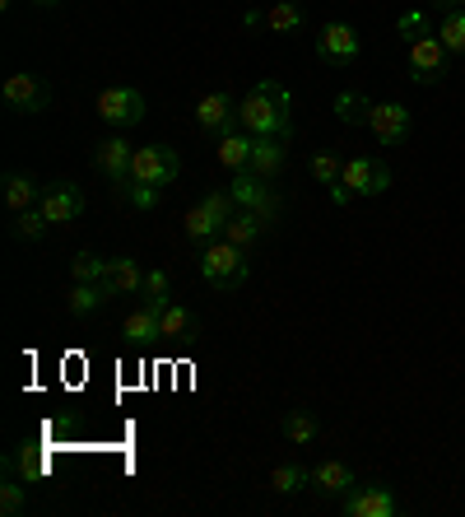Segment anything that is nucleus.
Segmentation results:
<instances>
[{
	"label": "nucleus",
	"instance_id": "7ed1b4c3",
	"mask_svg": "<svg viewBox=\"0 0 465 517\" xmlns=\"http://www.w3.org/2000/svg\"><path fill=\"white\" fill-rule=\"evenodd\" d=\"M200 275H205L214 289H238V285H247V275H252L247 247L228 243V238H214V243H205V247H200Z\"/></svg>",
	"mask_w": 465,
	"mask_h": 517
},
{
	"label": "nucleus",
	"instance_id": "1a4fd4ad",
	"mask_svg": "<svg viewBox=\"0 0 465 517\" xmlns=\"http://www.w3.org/2000/svg\"><path fill=\"white\" fill-rule=\"evenodd\" d=\"M363 126L372 131V140L377 145H386V150H400L405 140H410V108H400V103H368V117H363Z\"/></svg>",
	"mask_w": 465,
	"mask_h": 517
},
{
	"label": "nucleus",
	"instance_id": "c9c22d12",
	"mask_svg": "<svg viewBox=\"0 0 465 517\" xmlns=\"http://www.w3.org/2000/svg\"><path fill=\"white\" fill-rule=\"evenodd\" d=\"M438 10H456V5H465V0H433Z\"/></svg>",
	"mask_w": 465,
	"mask_h": 517
},
{
	"label": "nucleus",
	"instance_id": "7c9ffc66",
	"mask_svg": "<svg viewBox=\"0 0 465 517\" xmlns=\"http://www.w3.org/2000/svg\"><path fill=\"white\" fill-rule=\"evenodd\" d=\"M103 271L107 261L98 252H75V261H70V280H98L103 285Z\"/></svg>",
	"mask_w": 465,
	"mask_h": 517
},
{
	"label": "nucleus",
	"instance_id": "f704fd0d",
	"mask_svg": "<svg viewBox=\"0 0 465 517\" xmlns=\"http://www.w3.org/2000/svg\"><path fill=\"white\" fill-rule=\"evenodd\" d=\"M131 201L135 205H140V210H149V205H154V201H159V187H140V182H131Z\"/></svg>",
	"mask_w": 465,
	"mask_h": 517
},
{
	"label": "nucleus",
	"instance_id": "0eeeda50",
	"mask_svg": "<svg viewBox=\"0 0 465 517\" xmlns=\"http://www.w3.org/2000/svg\"><path fill=\"white\" fill-rule=\"evenodd\" d=\"M228 196H233L242 210H256V215L266 219V224H275V219H279V196L270 191L266 177L252 173V168H238V173H233V182H228Z\"/></svg>",
	"mask_w": 465,
	"mask_h": 517
},
{
	"label": "nucleus",
	"instance_id": "f03ea898",
	"mask_svg": "<svg viewBox=\"0 0 465 517\" xmlns=\"http://www.w3.org/2000/svg\"><path fill=\"white\" fill-rule=\"evenodd\" d=\"M400 33H405V70H410L414 84H438L447 75V47H442L438 28L424 24V14H405L400 19Z\"/></svg>",
	"mask_w": 465,
	"mask_h": 517
},
{
	"label": "nucleus",
	"instance_id": "9b49d317",
	"mask_svg": "<svg viewBox=\"0 0 465 517\" xmlns=\"http://www.w3.org/2000/svg\"><path fill=\"white\" fill-rule=\"evenodd\" d=\"M359 28L345 24V19H335V24L321 28V38H317V56L321 61H331V66H354L359 61Z\"/></svg>",
	"mask_w": 465,
	"mask_h": 517
},
{
	"label": "nucleus",
	"instance_id": "6e6552de",
	"mask_svg": "<svg viewBox=\"0 0 465 517\" xmlns=\"http://www.w3.org/2000/svg\"><path fill=\"white\" fill-rule=\"evenodd\" d=\"M98 117H103L107 126H117V131L140 126V122H145V94L131 89V84H112V89L98 94Z\"/></svg>",
	"mask_w": 465,
	"mask_h": 517
},
{
	"label": "nucleus",
	"instance_id": "9d476101",
	"mask_svg": "<svg viewBox=\"0 0 465 517\" xmlns=\"http://www.w3.org/2000/svg\"><path fill=\"white\" fill-rule=\"evenodd\" d=\"M0 98H5V108H10V112L38 117V112L47 108V98H52V89H47V80H42V75H28V70H19V75H10V80H5Z\"/></svg>",
	"mask_w": 465,
	"mask_h": 517
},
{
	"label": "nucleus",
	"instance_id": "dca6fc26",
	"mask_svg": "<svg viewBox=\"0 0 465 517\" xmlns=\"http://www.w3.org/2000/svg\"><path fill=\"white\" fill-rule=\"evenodd\" d=\"M307 485H312L321 499H345V494L359 485V476H354L345 462H317L312 476H307Z\"/></svg>",
	"mask_w": 465,
	"mask_h": 517
},
{
	"label": "nucleus",
	"instance_id": "f3484780",
	"mask_svg": "<svg viewBox=\"0 0 465 517\" xmlns=\"http://www.w3.org/2000/svg\"><path fill=\"white\" fill-rule=\"evenodd\" d=\"M284 159H289V140L284 136H252V173H261L266 182H275L279 168H284Z\"/></svg>",
	"mask_w": 465,
	"mask_h": 517
},
{
	"label": "nucleus",
	"instance_id": "b1692460",
	"mask_svg": "<svg viewBox=\"0 0 465 517\" xmlns=\"http://www.w3.org/2000/svg\"><path fill=\"white\" fill-rule=\"evenodd\" d=\"M266 219L256 215V210H238V215L228 219V229H224V238L228 243H238V247H252V243H261L266 238Z\"/></svg>",
	"mask_w": 465,
	"mask_h": 517
},
{
	"label": "nucleus",
	"instance_id": "4be33fe9",
	"mask_svg": "<svg viewBox=\"0 0 465 517\" xmlns=\"http://www.w3.org/2000/svg\"><path fill=\"white\" fill-rule=\"evenodd\" d=\"M121 336L131 345H149V341H159V308H149V303H140L126 322H121Z\"/></svg>",
	"mask_w": 465,
	"mask_h": 517
},
{
	"label": "nucleus",
	"instance_id": "72a5a7b5",
	"mask_svg": "<svg viewBox=\"0 0 465 517\" xmlns=\"http://www.w3.org/2000/svg\"><path fill=\"white\" fill-rule=\"evenodd\" d=\"M335 112H340V122H354V126H359L363 117H368V98H359V94H340V98H335Z\"/></svg>",
	"mask_w": 465,
	"mask_h": 517
},
{
	"label": "nucleus",
	"instance_id": "bb28decb",
	"mask_svg": "<svg viewBox=\"0 0 465 517\" xmlns=\"http://www.w3.org/2000/svg\"><path fill=\"white\" fill-rule=\"evenodd\" d=\"M10 233L19 238V243H42V238L52 233V219H47L38 205H33V210H24V215H14V229Z\"/></svg>",
	"mask_w": 465,
	"mask_h": 517
},
{
	"label": "nucleus",
	"instance_id": "20e7f679",
	"mask_svg": "<svg viewBox=\"0 0 465 517\" xmlns=\"http://www.w3.org/2000/svg\"><path fill=\"white\" fill-rule=\"evenodd\" d=\"M233 205H238V201H233L228 191H210V196H200V201L186 210V219H182L186 243L205 247V243H214V238H224L228 219H233Z\"/></svg>",
	"mask_w": 465,
	"mask_h": 517
},
{
	"label": "nucleus",
	"instance_id": "39448f33",
	"mask_svg": "<svg viewBox=\"0 0 465 517\" xmlns=\"http://www.w3.org/2000/svg\"><path fill=\"white\" fill-rule=\"evenodd\" d=\"M386 187H391V168L382 159H372V154H354V159H345V173L331 187V201L349 205L354 196H382Z\"/></svg>",
	"mask_w": 465,
	"mask_h": 517
},
{
	"label": "nucleus",
	"instance_id": "aec40b11",
	"mask_svg": "<svg viewBox=\"0 0 465 517\" xmlns=\"http://www.w3.org/2000/svg\"><path fill=\"white\" fill-rule=\"evenodd\" d=\"M0 196H5V205H10V215H24V210H33V205L42 201V187L28 173H5Z\"/></svg>",
	"mask_w": 465,
	"mask_h": 517
},
{
	"label": "nucleus",
	"instance_id": "2f4dec72",
	"mask_svg": "<svg viewBox=\"0 0 465 517\" xmlns=\"http://www.w3.org/2000/svg\"><path fill=\"white\" fill-rule=\"evenodd\" d=\"M307 168H312V177H317L321 187H335L340 173H345V159H335V154L326 150V154H312V164H307Z\"/></svg>",
	"mask_w": 465,
	"mask_h": 517
},
{
	"label": "nucleus",
	"instance_id": "c756f323",
	"mask_svg": "<svg viewBox=\"0 0 465 517\" xmlns=\"http://www.w3.org/2000/svg\"><path fill=\"white\" fill-rule=\"evenodd\" d=\"M140 299L149 303V308H168L173 303V285H168V271H145V285H140Z\"/></svg>",
	"mask_w": 465,
	"mask_h": 517
},
{
	"label": "nucleus",
	"instance_id": "393cba45",
	"mask_svg": "<svg viewBox=\"0 0 465 517\" xmlns=\"http://www.w3.org/2000/svg\"><path fill=\"white\" fill-rule=\"evenodd\" d=\"M438 38H442V47H447L452 56H465V5H456V10H442Z\"/></svg>",
	"mask_w": 465,
	"mask_h": 517
},
{
	"label": "nucleus",
	"instance_id": "f257e3e1",
	"mask_svg": "<svg viewBox=\"0 0 465 517\" xmlns=\"http://www.w3.org/2000/svg\"><path fill=\"white\" fill-rule=\"evenodd\" d=\"M293 98L279 80H256L238 103V126L247 136H284L293 140Z\"/></svg>",
	"mask_w": 465,
	"mask_h": 517
},
{
	"label": "nucleus",
	"instance_id": "f8f14e48",
	"mask_svg": "<svg viewBox=\"0 0 465 517\" xmlns=\"http://www.w3.org/2000/svg\"><path fill=\"white\" fill-rule=\"evenodd\" d=\"M38 210L52 219V229L56 224H75L84 215V191L75 182H52V187H42Z\"/></svg>",
	"mask_w": 465,
	"mask_h": 517
},
{
	"label": "nucleus",
	"instance_id": "e433bc0d",
	"mask_svg": "<svg viewBox=\"0 0 465 517\" xmlns=\"http://www.w3.org/2000/svg\"><path fill=\"white\" fill-rule=\"evenodd\" d=\"M38 5H56V0H38Z\"/></svg>",
	"mask_w": 465,
	"mask_h": 517
},
{
	"label": "nucleus",
	"instance_id": "a211bd4d",
	"mask_svg": "<svg viewBox=\"0 0 465 517\" xmlns=\"http://www.w3.org/2000/svg\"><path fill=\"white\" fill-rule=\"evenodd\" d=\"M140 285H145V271H140V261L135 257H112L103 271V289L112 294V299H121V294H140Z\"/></svg>",
	"mask_w": 465,
	"mask_h": 517
},
{
	"label": "nucleus",
	"instance_id": "4468645a",
	"mask_svg": "<svg viewBox=\"0 0 465 517\" xmlns=\"http://www.w3.org/2000/svg\"><path fill=\"white\" fill-rule=\"evenodd\" d=\"M131 159H135V145L126 136H107L103 145L93 150V168H98L107 182H117V187L131 182Z\"/></svg>",
	"mask_w": 465,
	"mask_h": 517
},
{
	"label": "nucleus",
	"instance_id": "a878e982",
	"mask_svg": "<svg viewBox=\"0 0 465 517\" xmlns=\"http://www.w3.org/2000/svg\"><path fill=\"white\" fill-rule=\"evenodd\" d=\"M279 434L289 438V443H312V438L321 434V424L312 410H289V415L279 420Z\"/></svg>",
	"mask_w": 465,
	"mask_h": 517
},
{
	"label": "nucleus",
	"instance_id": "473e14b6",
	"mask_svg": "<svg viewBox=\"0 0 465 517\" xmlns=\"http://www.w3.org/2000/svg\"><path fill=\"white\" fill-rule=\"evenodd\" d=\"M0 513L5 517H19V513H28V494H24V485H19V480H5V485H0Z\"/></svg>",
	"mask_w": 465,
	"mask_h": 517
},
{
	"label": "nucleus",
	"instance_id": "ddd939ff",
	"mask_svg": "<svg viewBox=\"0 0 465 517\" xmlns=\"http://www.w3.org/2000/svg\"><path fill=\"white\" fill-rule=\"evenodd\" d=\"M345 513L349 517H396L400 499L391 494V485H354L345 494Z\"/></svg>",
	"mask_w": 465,
	"mask_h": 517
},
{
	"label": "nucleus",
	"instance_id": "6ab92c4d",
	"mask_svg": "<svg viewBox=\"0 0 465 517\" xmlns=\"http://www.w3.org/2000/svg\"><path fill=\"white\" fill-rule=\"evenodd\" d=\"M200 336V317L182 303H168L159 313V341H196Z\"/></svg>",
	"mask_w": 465,
	"mask_h": 517
},
{
	"label": "nucleus",
	"instance_id": "423d86ee",
	"mask_svg": "<svg viewBox=\"0 0 465 517\" xmlns=\"http://www.w3.org/2000/svg\"><path fill=\"white\" fill-rule=\"evenodd\" d=\"M177 173H182V154L168 145H145L131 159V182H140V187H168V182H177Z\"/></svg>",
	"mask_w": 465,
	"mask_h": 517
},
{
	"label": "nucleus",
	"instance_id": "cd10ccee",
	"mask_svg": "<svg viewBox=\"0 0 465 517\" xmlns=\"http://www.w3.org/2000/svg\"><path fill=\"white\" fill-rule=\"evenodd\" d=\"M266 28L270 33H298V28H303V10H298L293 0H275L266 10Z\"/></svg>",
	"mask_w": 465,
	"mask_h": 517
},
{
	"label": "nucleus",
	"instance_id": "5701e85b",
	"mask_svg": "<svg viewBox=\"0 0 465 517\" xmlns=\"http://www.w3.org/2000/svg\"><path fill=\"white\" fill-rule=\"evenodd\" d=\"M219 164L233 168V173L252 164V136H247L242 126H233V131H224V136H219Z\"/></svg>",
	"mask_w": 465,
	"mask_h": 517
},
{
	"label": "nucleus",
	"instance_id": "2eb2a0df",
	"mask_svg": "<svg viewBox=\"0 0 465 517\" xmlns=\"http://www.w3.org/2000/svg\"><path fill=\"white\" fill-rule=\"evenodd\" d=\"M196 126H200V131H210V136L233 131V126H238V103H233V94L214 89V94L200 98V103H196Z\"/></svg>",
	"mask_w": 465,
	"mask_h": 517
},
{
	"label": "nucleus",
	"instance_id": "412c9836",
	"mask_svg": "<svg viewBox=\"0 0 465 517\" xmlns=\"http://www.w3.org/2000/svg\"><path fill=\"white\" fill-rule=\"evenodd\" d=\"M107 299H112V294H107L98 280H75V285H70V294H66V313L70 317H93Z\"/></svg>",
	"mask_w": 465,
	"mask_h": 517
},
{
	"label": "nucleus",
	"instance_id": "c85d7f7f",
	"mask_svg": "<svg viewBox=\"0 0 465 517\" xmlns=\"http://www.w3.org/2000/svg\"><path fill=\"white\" fill-rule=\"evenodd\" d=\"M307 476H312V471H303L298 462H279L275 471H270V490L275 494H298L307 485Z\"/></svg>",
	"mask_w": 465,
	"mask_h": 517
}]
</instances>
